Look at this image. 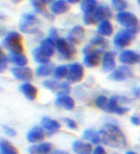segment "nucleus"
Instances as JSON below:
<instances>
[{
	"label": "nucleus",
	"instance_id": "obj_1",
	"mask_svg": "<svg viewBox=\"0 0 140 154\" xmlns=\"http://www.w3.org/2000/svg\"><path fill=\"white\" fill-rule=\"evenodd\" d=\"M101 142L111 147H125L127 146V139L122 130L115 125L106 124L101 128L100 132Z\"/></svg>",
	"mask_w": 140,
	"mask_h": 154
},
{
	"label": "nucleus",
	"instance_id": "obj_2",
	"mask_svg": "<svg viewBox=\"0 0 140 154\" xmlns=\"http://www.w3.org/2000/svg\"><path fill=\"white\" fill-rule=\"evenodd\" d=\"M3 46L10 52L22 53L24 50L22 36L18 32H9L2 42Z\"/></svg>",
	"mask_w": 140,
	"mask_h": 154
},
{
	"label": "nucleus",
	"instance_id": "obj_3",
	"mask_svg": "<svg viewBox=\"0 0 140 154\" xmlns=\"http://www.w3.org/2000/svg\"><path fill=\"white\" fill-rule=\"evenodd\" d=\"M40 21L34 14H25L21 17L19 22V30L24 34H35L39 31Z\"/></svg>",
	"mask_w": 140,
	"mask_h": 154
},
{
	"label": "nucleus",
	"instance_id": "obj_4",
	"mask_svg": "<svg viewBox=\"0 0 140 154\" xmlns=\"http://www.w3.org/2000/svg\"><path fill=\"white\" fill-rule=\"evenodd\" d=\"M116 19L122 26L129 30H133L136 33L140 31V25L137 17L132 13L121 12L116 15Z\"/></svg>",
	"mask_w": 140,
	"mask_h": 154
},
{
	"label": "nucleus",
	"instance_id": "obj_5",
	"mask_svg": "<svg viewBox=\"0 0 140 154\" xmlns=\"http://www.w3.org/2000/svg\"><path fill=\"white\" fill-rule=\"evenodd\" d=\"M56 47L58 49L60 57L62 60H70L75 57L76 55V49H75V46L70 43L67 39L64 38H59L56 40Z\"/></svg>",
	"mask_w": 140,
	"mask_h": 154
},
{
	"label": "nucleus",
	"instance_id": "obj_6",
	"mask_svg": "<svg viewBox=\"0 0 140 154\" xmlns=\"http://www.w3.org/2000/svg\"><path fill=\"white\" fill-rule=\"evenodd\" d=\"M136 32L133 30H123L118 32L113 38V43L117 48H125L130 45L135 38Z\"/></svg>",
	"mask_w": 140,
	"mask_h": 154
},
{
	"label": "nucleus",
	"instance_id": "obj_7",
	"mask_svg": "<svg viewBox=\"0 0 140 154\" xmlns=\"http://www.w3.org/2000/svg\"><path fill=\"white\" fill-rule=\"evenodd\" d=\"M132 77V72L131 69L125 65H122L112 72L109 76V79L113 82H125Z\"/></svg>",
	"mask_w": 140,
	"mask_h": 154
},
{
	"label": "nucleus",
	"instance_id": "obj_8",
	"mask_svg": "<svg viewBox=\"0 0 140 154\" xmlns=\"http://www.w3.org/2000/svg\"><path fill=\"white\" fill-rule=\"evenodd\" d=\"M84 78V67L80 63H73L69 65V72L66 79L70 82H79Z\"/></svg>",
	"mask_w": 140,
	"mask_h": 154
},
{
	"label": "nucleus",
	"instance_id": "obj_9",
	"mask_svg": "<svg viewBox=\"0 0 140 154\" xmlns=\"http://www.w3.org/2000/svg\"><path fill=\"white\" fill-rule=\"evenodd\" d=\"M120 100H121V97L119 96H114V97H111L109 100V104H107V112H110V113H115L118 115H123L127 113L130 108L129 107H124V106H121L120 103Z\"/></svg>",
	"mask_w": 140,
	"mask_h": 154
},
{
	"label": "nucleus",
	"instance_id": "obj_10",
	"mask_svg": "<svg viewBox=\"0 0 140 154\" xmlns=\"http://www.w3.org/2000/svg\"><path fill=\"white\" fill-rule=\"evenodd\" d=\"M85 36V31L82 27V26H75L71 29V31L69 32L67 35V40L72 43L73 45L80 44L84 39Z\"/></svg>",
	"mask_w": 140,
	"mask_h": 154
},
{
	"label": "nucleus",
	"instance_id": "obj_11",
	"mask_svg": "<svg viewBox=\"0 0 140 154\" xmlns=\"http://www.w3.org/2000/svg\"><path fill=\"white\" fill-rule=\"evenodd\" d=\"M11 71H12L13 76L15 79H19V81L28 82L33 79V72H32L31 68L29 67H13L11 69Z\"/></svg>",
	"mask_w": 140,
	"mask_h": 154
},
{
	"label": "nucleus",
	"instance_id": "obj_12",
	"mask_svg": "<svg viewBox=\"0 0 140 154\" xmlns=\"http://www.w3.org/2000/svg\"><path fill=\"white\" fill-rule=\"evenodd\" d=\"M41 125L42 128H43L48 136H51L53 134L57 133V132L60 130L61 128V125L59 122H57L56 120H53L48 118V117H44L41 120Z\"/></svg>",
	"mask_w": 140,
	"mask_h": 154
},
{
	"label": "nucleus",
	"instance_id": "obj_13",
	"mask_svg": "<svg viewBox=\"0 0 140 154\" xmlns=\"http://www.w3.org/2000/svg\"><path fill=\"white\" fill-rule=\"evenodd\" d=\"M116 65L115 62V54L114 52H107L103 57L102 60V71L104 73L113 71Z\"/></svg>",
	"mask_w": 140,
	"mask_h": 154
},
{
	"label": "nucleus",
	"instance_id": "obj_14",
	"mask_svg": "<svg viewBox=\"0 0 140 154\" xmlns=\"http://www.w3.org/2000/svg\"><path fill=\"white\" fill-rule=\"evenodd\" d=\"M119 60L123 64H135V63L140 61V56L133 51L126 50L120 54Z\"/></svg>",
	"mask_w": 140,
	"mask_h": 154
},
{
	"label": "nucleus",
	"instance_id": "obj_15",
	"mask_svg": "<svg viewBox=\"0 0 140 154\" xmlns=\"http://www.w3.org/2000/svg\"><path fill=\"white\" fill-rule=\"evenodd\" d=\"M27 141L30 143H37L43 141L45 138L44 130L40 126H34L27 133Z\"/></svg>",
	"mask_w": 140,
	"mask_h": 154
},
{
	"label": "nucleus",
	"instance_id": "obj_16",
	"mask_svg": "<svg viewBox=\"0 0 140 154\" xmlns=\"http://www.w3.org/2000/svg\"><path fill=\"white\" fill-rule=\"evenodd\" d=\"M56 105L61 108H64L65 110L71 111L75 107V102L74 100L68 96V95H59L55 102Z\"/></svg>",
	"mask_w": 140,
	"mask_h": 154
},
{
	"label": "nucleus",
	"instance_id": "obj_17",
	"mask_svg": "<svg viewBox=\"0 0 140 154\" xmlns=\"http://www.w3.org/2000/svg\"><path fill=\"white\" fill-rule=\"evenodd\" d=\"M93 17L96 22L97 21H105L107 20V18L111 17V11L106 5H100L93 12Z\"/></svg>",
	"mask_w": 140,
	"mask_h": 154
},
{
	"label": "nucleus",
	"instance_id": "obj_18",
	"mask_svg": "<svg viewBox=\"0 0 140 154\" xmlns=\"http://www.w3.org/2000/svg\"><path fill=\"white\" fill-rule=\"evenodd\" d=\"M72 149L76 154H91L92 153V146L88 143L76 140L74 141L72 145Z\"/></svg>",
	"mask_w": 140,
	"mask_h": 154
},
{
	"label": "nucleus",
	"instance_id": "obj_19",
	"mask_svg": "<svg viewBox=\"0 0 140 154\" xmlns=\"http://www.w3.org/2000/svg\"><path fill=\"white\" fill-rule=\"evenodd\" d=\"M53 149V146L50 143H41L40 145H34L28 147L30 154H49Z\"/></svg>",
	"mask_w": 140,
	"mask_h": 154
},
{
	"label": "nucleus",
	"instance_id": "obj_20",
	"mask_svg": "<svg viewBox=\"0 0 140 154\" xmlns=\"http://www.w3.org/2000/svg\"><path fill=\"white\" fill-rule=\"evenodd\" d=\"M19 90L21 91V93H22L29 100H36V98L37 96V87L34 86V85H32L31 83L25 82L23 84H21V85L19 86Z\"/></svg>",
	"mask_w": 140,
	"mask_h": 154
},
{
	"label": "nucleus",
	"instance_id": "obj_21",
	"mask_svg": "<svg viewBox=\"0 0 140 154\" xmlns=\"http://www.w3.org/2000/svg\"><path fill=\"white\" fill-rule=\"evenodd\" d=\"M69 11V5L65 0H57L51 5V12L54 14H62Z\"/></svg>",
	"mask_w": 140,
	"mask_h": 154
},
{
	"label": "nucleus",
	"instance_id": "obj_22",
	"mask_svg": "<svg viewBox=\"0 0 140 154\" xmlns=\"http://www.w3.org/2000/svg\"><path fill=\"white\" fill-rule=\"evenodd\" d=\"M55 46H56V41L52 39L51 38H47L40 42V47L48 57H51L54 54V51H55Z\"/></svg>",
	"mask_w": 140,
	"mask_h": 154
},
{
	"label": "nucleus",
	"instance_id": "obj_23",
	"mask_svg": "<svg viewBox=\"0 0 140 154\" xmlns=\"http://www.w3.org/2000/svg\"><path fill=\"white\" fill-rule=\"evenodd\" d=\"M30 1H31L32 5H33V7L36 10L37 13L42 14L43 17L49 18L50 20H53V18H54L53 15L48 13V11L45 7V4L43 2L40 1V0H30Z\"/></svg>",
	"mask_w": 140,
	"mask_h": 154
},
{
	"label": "nucleus",
	"instance_id": "obj_24",
	"mask_svg": "<svg viewBox=\"0 0 140 154\" xmlns=\"http://www.w3.org/2000/svg\"><path fill=\"white\" fill-rule=\"evenodd\" d=\"M101 61V54H90L84 56V64L88 68L97 67L100 64Z\"/></svg>",
	"mask_w": 140,
	"mask_h": 154
},
{
	"label": "nucleus",
	"instance_id": "obj_25",
	"mask_svg": "<svg viewBox=\"0 0 140 154\" xmlns=\"http://www.w3.org/2000/svg\"><path fill=\"white\" fill-rule=\"evenodd\" d=\"M9 58H10V60L12 61L14 64L17 65L18 67L25 66L27 64V62H28V60H27V57L24 55L20 54V53H13V52H10Z\"/></svg>",
	"mask_w": 140,
	"mask_h": 154
},
{
	"label": "nucleus",
	"instance_id": "obj_26",
	"mask_svg": "<svg viewBox=\"0 0 140 154\" xmlns=\"http://www.w3.org/2000/svg\"><path fill=\"white\" fill-rule=\"evenodd\" d=\"M56 68H54V64L53 63H46V64H41L39 67L37 68L36 70V74L37 77L40 78H43V77H47L51 75V74L55 71Z\"/></svg>",
	"mask_w": 140,
	"mask_h": 154
},
{
	"label": "nucleus",
	"instance_id": "obj_27",
	"mask_svg": "<svg viewBox=\"0 0 140 154\" xmlns=\"http://www.w3.org/2000/svg\"><path fill=\"white\" fill-rule=\"evenodd\" d=\"M89 45H91L94 48L98 49L100 51H104L107 46H109V42L107 41L106 38H104L102 35H96L90 40Z\"/></svg>",
	"mask_w": 140,
	"mask_h": 154
},
{
	"label": "nucleus",
	"instance_id": "obj_28",
	"mask_svg": "<svg viewBox=\"0 0 140 154\" xmlns=\"http://www.w3.org/2000/svg\"><path fill=\"white\" fill-rule=\"evenodd\" d=\"M33 57L37 62L41 63V64L49 63V60H50V57H48L45 53L40 49V47H37V48H35L33 50Z\"/></svg>",
	"mask_w": 140,
	"mask_h": 154
},
{
	"label": "nucleus",
	"instance_id": "obj_29",
	"mask_svg": "<svg viewBox=\"0 0 140 154\" xmlns=\"http://www.w3.org/2000/svg\"><path fill=\"white\" fill-rule=\"evenodd\" d=\"M97 32H98L100 35L109 36L111 35V34L113 33V28H112V25L109 20H105L100 23L98 28H97Z\"/></svg>",
	"mask_w": 140,
	"mask_h": 154
},
{
	"label": "nucleus",
	"instance_id": "obj_30",
	"mask_svg": "<svg viewBox=\"0 0 140 154\" xmlns=\"http://www.w3.org/2000/svg\"><path fill=\"white\" fill-rule=\"evenodd\" d=\"M83 138L84 140L90 141L94 145H98L101 142V137L98 132H96L93 129H87L84 131L83 133Z\"/></svg>",
	"mask_w": 140,
	"mask_h": 154
},
{
	"label": "nucleus",
	"instance_id": "obj_31",
	"mask_svg": "<svg viewBox=\"0 0 140 154\" xmlns=\"http://www.w3.org/2000/svg\"><path fill=\"white\" fill-rule=\"evenodd\" d=\"M0 150H1V154H19L17 148L10 142L4 139L0 142Z\"/></svg>",
	"mask_w": 140,
	"mask_h": 154
},
{
	"label": "nucleus",
	"instance_id": "obj_32",
	"mask_svg": "<svg viewBox=\"0 0 140 154\" xmlns=\"http://www.w3.org/2000/svg\"><path fill=\"white\" fill-rule=\"evenodd\" d=\"M97 8V0H83L81 3V9L84 14L93 13Z\"/></svg>",
	"mask_w": 140,
	"mask_h": 154
},
{
	"label": "nucleus",
	"instance_id": "obj_33",
	"mask_svg": "<svg viewBox=\"0 0 140 154\" xmlns=\"http://www.w3.org/2000/svg\"><path fill=\"white\" fill-rule=\"evenodd\" d=\"M60 84L61 83H59L57 79H46L42 82V85L52 92H57L60 89Z\"/></svg>",
	"mask_w": 140,
	"mask_h": 154
},
{
	"label": "nucleus",
	"instance_id": "obj_34",
	"mask_svg": "<svg viewBox=\"0 0 140 154\" xmlns=\"http://www.w3.org/2000/svg\"><path fill=\"white\" fill-rule=\"evenodd\" d=\"M69 72V66L66 65H61L58 66L55 71H54V76H55L56 79H63L67 77Z\"/></svg>",
	"mask_w": 140,
	"mask_h": 154
},
{
	"label": "nucleus",
	"instance_id": "obj_35",
	"mask_svg": "<svg viewBox=\"0 0 140 154\" xmlns=\"http://www.w3.org/2000/svg\"><path fill=\"white\" fill-rule=\"evenodd\" d=\"M109 100H107V98L106 96H103V95H99V96L95 99V105L98 108L104 110V111H106V112H107V104H109Z\"/></svg>",
	"mask_w": 140,
	"mask_h": 154
},
{
	"label": "nucleus",
	"instance_id": "obj_36",
	"mask_svg": "<svg viewBox=\"0 0 140 154\" xmlns=\"http://www.w3.org/2000/svg\"><path fill=\"white\" fill-rule=\"evenodd\" d=\"M111 4L112 7L116 11H119L120 13L124 12L128 7V3L126 0H111Z\"/></svg>",
	"mask_w": 140,
	"mask_h": 154
},
{
	"label": "nucleus",
	"instance_id": "obj_37",
	"mask_svg": "<svg viewBox=\"0 0 140 154\" xmlns=\"http://www.w3.org/2000/svg\"><path fill=\"white\" fill-rule=\"evenodd\" d=\"M60 92L58 93V96L59 95H68L71 91V87H70V84L67 82H62L60 84Z\"/></svg>",
	"mask_w": 140,
	"mask_h": 154
},
{
	"label": "nucleus",
	"instance_id": "obj_38",
	"mask_svg": "<svg viewBox=\"0 0 140 154\" xmlns=\"http://www.w3.org/2000/svg\"><path fill=\"white\" fill-rule=\"evenodd\" d=\"M8 66V57L4 55V53L1 52V57H0V72L3 73Z\"/></svg>",
	"mask_w": 140,
	"mask_h": 154
},
{
	"label": "nucleus",
	"instance_id": "obj_39",
	"mask_svg": "<svg viewBox=\"0 0 140 154\" xmlns=\"http://www.w3.org/2000/svg\"><path fill=\"white\" fill-rule=\"evenodd\" d=\"M63 122H64V124L66 125V126L69 127L70 129H73V130L78 129V124L74 120L70 119V118H64Z\"/></svg>",
	"mask_w": 140,
	"mask_h": 154
},
{
	"label": "nucleus",
	"instance_id": "obj_40",
	"mask_svg": "<svg viewBox=\"0 0 140 154\" xmlns=\"http://www.w3.org/2000/svg\"><path fill=\"white\" fill-rule=\"evenodd\" d=\"M84 22L87 25H91V24L96 23V20L94 19V17H93V13L84 14Z\"/></svg>",
	"mask_w": 140,
	"mask_h": 154
},
{
	"label": "nucleus",
	"instance_id": "obj_41",
	"mask_svg": "<svg viewBox=\"0 0 140 154\" xmlns=\"http://www.w3.org/2000/svg\"><path fill=\"white\" fill-rule=\"evenodd\" d=\"M2 129L4 131V133L10 136V137H14L17 135V131H15L13 127L8 126V125H2Z\"/></svg>",
	"mask_w": 140,
	"mask_h": 154
},
{
	"label": "nucleus",
	"instance_id": "obj_42",
	"mask_svg": "<svg viewBox=\"0 0 140 154\" xmlns=\"http://www.w3.org/2000/svg\"><path fill=\"white\" fill-rule=\"evenodd\" d=\"M49 35H50V38H51L52 39H54V40L59 39V38H58V32H57V29L52 28V29L50 30V32H49Z\"/></svg>",
	"mask_w": 140,
	"mask_h": 154
},
{
	"label": "nucleus",
	"instance_id": "obj_43",
	"mask_svg": "<svg viewBox=\"0 0 140 154\" xmlns=\"http://www.w3.org/2000/svg\"><path fill=\"white\" fill-rule=\"evenodd\" d=\"M131 123L133 125H140V118L138 116H135V115L132 116L131 117Z\"/></svg>",
	"mask_w": 140,
	"mask_h": 154
},
{
	"label": "nucleus",
	"instance_id": "obj_44",
	"mask_svg": "<svg viewBox=\"0 0 140 154\" xmlns=\"http://www.w3.org/2000/svg\"><path fill=\"white\" fill-rule=\"evenodd\" d=\"M92 154H107L106 150H105V148L103 146H96L95 147V149L93 151Z\"/></svg>",
	"mask_w": 140,
	"mask_h": 154
},
{
	"label": "nucleus",
	"instance_id": "obj_45",
	"mask_svg": "<svg viewBox=\"0 0 140 154\" xmlns=\"http://www.w3.org/2000/svg\"><path fill=\"white\" fill-rule=\"evenodd\" d=\"M133 95L136 98H140V86L133 89Z\"/></svg>",
	"mask_w": 140,
	"mask_h": 154
},
{
	"label": "nucleus",
	"instance_id": "obj_46",
	"mask_svg": "<svg viewBox=\"0 0 140 154\" xmlns=\"http://www.w3.org/2000/svg\"><path fill=\"white\" fill-rule=\"evenodd\" d=\"M52 154H69V153L66 152V151H63V150H59V149H57V150H54V152Z\"/></svg>",
	"mask_w": 140,
	"mask_h": 154
},
{
	"label": "nucleus",
	"instance_id": "obj_47",
	"mask_svg": "<svg viewBox=\"0 0 140 154\" xmlns=\"http://www.w3.org/2000/svg\"><path fill=\"white\" fill-rule=\"evenodd\" d=\"M67 2H69V3H72V4H75V3H77V2H79L80 0H66Z\"/></svg>",
	"mask_w": 140,
	"mask_h": 154
},
{
	"label": "nucleus",
	"instance_id": "obj_48",
	"mask_svg": "<svg viewBox=\"0 0 140 154\" xmlns=\"http://www.w3.org/2000/svg\"><path fill=\"white\" fill-rule=\"evenodd\" d=\"M40 1H42V2H43L44 4H45V3H51V2H55V1H54V0H40Z\"/></svg>",
	"mask_w": 140,
	"mask_h": 154
},
{
	"label": "nucleus",
	"instance_id": "obj_49",
	"mask_svg": "<svg viewBox=\"0 0 140 154\" xmlns=\"http://www.w3.org/2000/svg\"><path fill=\"white\" fill-rule=\"evenodd\" d=\"M12 1H13L14 3H19V2L22 1V0H12Z\"/></svg>",
	"mask_w": 140,
	"mask_h": 154
},
{
	"label": "nucleus",
	"instance_id": "obj_50",
	"mask_svg": "<svg viewBox=\"0 0 140 154\" xmlns=\"http://www.w3.org/2000/svg\"><path fill=\"white\" fill-rule=\"evenodd\" d=\"M126 154H137V153H135V152H133V151H128Z\"/></svg>",
	"mask_w": 140,
	"mask_h": 154
},
{
	"label": "nucleus",
	"instance_id": "obj_51",
	"mask_svg": "<svg viewBox=\"0 0 140 154\" xmlns=\"http://www.w3.org/2000/svg\"><path fill=\"white\" fill-rule=\"evenodd\" d=\"M138 3H139V5H140V0H138Z\"/></svg>",
	"mask_w": 140,
	"mask_h": 154
}]
</instances>
